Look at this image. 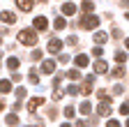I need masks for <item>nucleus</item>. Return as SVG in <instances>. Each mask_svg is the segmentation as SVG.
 I'll list each match as a JSON object with an SVG mask.
<instances>
[{"label": "nucleus", "instance_id": "15", "mask_svg": "<svg viewBox=\"0 0 129 127\" xmlns=\"http://www.w3.org/2000/svg\"><path fill=\"white\" fill-rule=\"evenodd\" d=\"M5 122H7L9 127H16V125H19V116H16V113H9V116L5 118Z\"/></svg>", "mask_w": 129, "mask_h": 127}, {"label": "nucleus", "instance_id": "5", "mask_svg": "<svg viewBox=\"0 0 129 127\" xmlns=\"http://www.w3.org/2000/svg\"><path fill=\"white\" fill-rule=\"evenodd\" d=\"M74 62H76V67H78V69H83V67L90 65V58H88L85 53H78V56L74 58Z\"/></svg>", "mask_w": 129, "mask_h": 127}, {"label": "nucleus", "instance_id": "30", "mask_svg": "<svg viewBox=\"0 0 129 127\" xmlns=\"http://www.w3.org/2000/svg\"><path fill=\"white\" fill-rule=\"evenodd\" d=\"M16 97L23 99V97H25V88H16Z\"/></svg>", "mask_w": 129, "mask_h": 127}, {"label": "nucleus", "instance_id": "19", "mask_svg": "<svg viewBox=\"0 0 129 127\" xmlns=\"http://www.w3.org/2000/svg\"><path fill=\"white\" fill-rule=\"evenodd\" d=\"M53 26H55V30H64V28H67V21L60 16V19H55V23H53Z\"/></svg>", "mask_w": 129, "mask_h": 127}, {"label": "nucleus", "instance_id": "41", "mask_svg": "<svg viewBox=\"0 0 129 127\" xmlns=\"http://www.w3.org/2000/svg\"><path fill=\"white\" fill-rule=\"evenodd\" d=\"M0 46H3V39H0Z\"/></svg>", "mask_w": 129, "mask_h": 127}, {"label": "nucleus", "instance_id": "24", "mask_svg": "<svg viewBox=\"0 0 129 127\" xmlns=\"http://www.w3.org/2000/svg\"><path fill=\"white\" fill-rule=\"evenodd\" d=\"M90 109H92V106H90V102H81V106H78V111H81V113H85V116L90 113Z\"/></svg>", "mask_w": 129, "mask_h": 127}, {"label": "nucleus", "instance_id": "9", "mask_svg": "<svg viewBox=\"0 0 129 127\" xmlns=\"http://www.w3.org/2000/svg\"><path fill=\"white\" fill-rule=\"evenodd\" d=\"M60 9H62L64 16H74V14H76V5H74V3H64Z\"/></svg>", "mask_w": 129, "mask_h": 127}, {"label": "nucleus", "instance_id": "27", "mask_svg": "<svg viewBox=\"0 0 129 127\" xmlns=\"http://www.w3.org/2000/svg\"><path fill=\"white\" fill-rule=\"evenodd\" d=\"M92 56L94 58H102L104 56V49H102V46H94V49H92Z\"/></svg>", "mask_w": 129, "mask_h": 127}, {"label": "nucleus", "instance_id": "23", "mask_svg": "<svg viewBox=\"0 0 129 127\" xmlns=\"http://www.w3.org/2000/svg\"><path fill=\"white\" fill-rule=\"evenodd\" d=\"M97 97H99L102 102H111V95H108L106 90H97Z\"/></svg>", "mask_w": 129, "mask_h": 127}, {"label": "nucleus", "instance_id": "13", "mask_svg": "<svg viewBox=\"0 0 129 127\" xmlns=\"http://www.w3.org/2000/svg\"><path fill=\"white\" fill-rule=\"evenodd\" d=\"M19 65H21V62H19V58H14V56H9V58H7V67H9L12 72H16V69H19Z\"/></svg>", "mask_w": 129, "mask_h": 127}, {"label": "nucleus", "instance_id": "2", "mask_svg": "<svg viewBox=\"0 0 129 127\" xmlns=\"http://www.w3.org/2000/svg\"><path fill=\"white\" fill-rule=\"evenodd\" d=\"M99 26V19L94 16V14H85L83 19H81V28H85V30H92Z\"/></svg>", "mask_w": 129, "mask_h": 127}, {"label": "nucleus", "instance_id": "38", "mask_svg": "<svg viewBox=\"0 0 129 127\" xmlns=\"http://www.w3.org/2000/svg\"><path fill=\"white\" fill-rule=\"evenodd\" d=\"M3 109H5V102H0V111H3Z\"/></svg>", "mask_w": 129, "mask_h": 127}, {"label": "nucleus", "instance_id": "12", "mask_svg": "<svg viewBox=\"0 0 129 127\" xmlns=\"http://www.w3.org/2000/svg\"><path fill=\"white\" fill-rule=\"evenodd\" d=\"M97 113H99V116H111V104L108 102H102L99 106H97Z\"/></svg>", "mask_w": 129, "mask_h": 127}, {"label": "nucleus", "instance_id": "28", "mask_svg": "<svg viewBox=\"0 0 129 127\" xmlns=\"http://www.w3.org/2000/svg\"><path fill=\"white\" fill-rule=\"evenodd\" d=\"M120 113H122V116L127 118V113H129V104H127V102H124V104L120 106Z\"/></svg>", "mask_w": 129, "mask_h": 127}, {"label": "nucleus", "instance_id": "22", "mask_svg": "<svg viewBox=\"0 0 129 127\" xmlns=\"http://www.w3.org/2000/svg\"><path fill=\"white\" fill-rule=\"evenodd\" d=\"M115 60L120 62V65H124V62H127V51H118L115 53Z\"/></svg>", "mask_w": 129, "mask_h": 127}, {"label": "nucleus", "instance_id": "33", "mask_svg": "<svg viewBox=\"0 0 129 127\" xmlns=\"http://www.w3.org/2000/svg\"><path fill=\"white\" fill-rule=\"evenodd\" d=\"M124 88H122V83H115V88H113V92H115V95H120Z\"/></svg>", "mask_w": 129, "mask_h": 127}, {"label": "nucleus", "instance_id": "26", "mask_svg": "<svg viewBox=\"0 0 129 127\" xmlns=\"http://www.w3.org/2000/svg\"><path fill=\"white\" fill-rule=\"evenodd\" d=\"M64 116H67V118H74L76 116V109L74 106H64Z\"/></svg>", "mask_w": 129, "mask_h": 127}, {"label": "nucleus", "instance_id": "40", "mask_svg": "<svg viewBox=\"0 0 129 127\" xmlns=\"http://www.w3.org/2000/svg\"><path fill=\"white\" fill-rule=\"evenodd\" d=\"M39 3H46V0H39Z\"/></svg>", "mask_w": 129, "mask_h": 127}, {"label": "nucleus", "instance_id": "31", "mask_svg": "<svg viewBox=\"0 0 129 127\" xmlns=\"http://www.w3.org/2000/svg\"><path fill=\"white\" fill-rule=\"evenodd\" d=\"M67 92H69V95H78V86H69Z\"/></svg>", "mask_w": 129, "mask_h": 127}, {"label": "nucleus", "instance_id": "1", "mask_svg": "<svg viewBox=\"0 0 129 127\" xmlns=\"http://www.w3.org/2000/svg\"><path fill=\"white\" fill-rule=\"evenodd\" d=\"M19 42L23 46H35L37 44V33H32V30H21L19 33Z\"/></svg>", "mask_w": 129, "mask_h": 127}, {"label": "nucleus", "instance_id": "34", "mask_svg": "<svg viewBox=\"0 0 129 127\" xmlns=\"http://www.w3.org/2000/svg\"><path fill=\"white\" fill-rule=\"evenodd\" d=\"M32 60H42V51H32Z\"/></svg>", "mask_w": 129, "mask_h": 127}, {"label": "nucleus", "instance_id": "39", "mask_svg": "<svg viewBox=\"0 0 129 127\" xmlns=\"http://www.w3.org/2000/svg\"><path fill=\"white\" fill-rule=\"evenodd\" d=\"M120 3H122V5H124V7H127V0H120Z\"/></svg>", "mask_w": 129, "mask_h": 127}, {"label": "nucleus", "instance_id": "16", "mask_svg": "<svg viewBox=\"0 0 129 127\" xmlns=\"http://www.w3.org/2000/svg\"><path fill=\"white\" fill-rule=\"evenodd\" d=\"M9 90H12V81L3 79V81H0V92H9Z\"/></svg>", "mask_w": 129, "mask_h": 127}, {"label": "nucleus", "instance_id": "20", "mask_svg": "<svg viewBox=\"0 0 129 127\" xmlns=\"http://www.w3.org/2000/svg\"><path fill=\"white\" fill-rule=\"evenodd\" d=\"M124 74H127V69H124V65H118L115 69H113V76H118V79H120V76H124Z\"/></svg>", "mask_w": 129, "mask_h": 127}, {"label": "nucleus", "instance_id": "32", "mask_svg": "<svg viewBox=\"0 0 129 127\" xmlns=\"http://www.w3.org/2000/svg\"><path fill=\"white\" fill-rule=\"evenodd\" d=\"M106 127H122V125H120L118 120H108V122H106Z\"/></svg>", "mask_w": 129, "mask_h": 127}, {"label": "nucleus", "instance_id": "35", "mask_svg": "<svg viewBox=\"0 0 129 127\" xmlns=\"http://www.w3.org/2000/svg\"><path fill=\"white\" fill-rule=\"evenodd\" d=\"M60 62H69V56L67 53H60Z\"/></svg>", "mask_w": 129, "mask_h": 127}, {"label": "nucleus", "instance_id": "4", "mask_svg": "<svg viewBox=\"0 0 129 127\" xmlns=\"http://www.w3.org/2000/svg\"><path fill=\"white\" fill-rule=\"evenodd\" d=\"M46 49H48V53H60V51H62V42L55 39V37H51V39H48V44H46Z\"/></svg>", "mask_w": 129, "mask_h": 127}, {"label": "nucleus", "instance_id": "37", "mask_svg": "<svg viewBox=\"0 0 129 127\" xmlns=\"http://www.w3.org/2000/svg\"><path fill=\"white\" fill-rule=\"evenodd\" d=\"M60 127H72V125H69V122H62V125H60Z\"/></svg>", "mask_w": 129, "mask_h": 127}, {"label": "nucleus", "instance_id": "10", "mask_svg": "<svg viewBox=\"0 0 129 127\" xmlns=\"http://www.w3.org/2000/svg\"><path fill=\"white\" fill-rule=\"evenodd\" d=\"M32 5H35V0H16V7L23 9V12H30Z\"/></svg>", "mask_w": 129, "mask_h": 127}, {"label": "nucleus", "instance_id": "25", "mask_svg": "<svg viewBox=\"0 0 129 127\" xmlns=\"http://www.w3.org/2000/svg\"><path fill=\"white\" fill-rule=\"evenodd\" d=\"M28 79H30V83H39V74H37L35 69H30V74H28Z\"/></svg>", "mask_w": 129, "mask_h": 127}, {"label": "nucleus", "instance_id": "7", "mask_svg": "<svg viewBox=\"0 0 129 127\" xmlns=\"http://www.w3.org/2000/svg\"><path fill=\"white\" fill-rule=\"evenodd\" d=\"M42 72L44 74H53L55 72V60H44L42 62Z\"/></svg>", "mask_w": 129, "mask_h": 127}, {"label": "nucleus", "instance_id": "36", "mask_svg": "<svg viewBox=\"0 0 129 127\" xmlns=\"http://www.w3.org/2000/svg\"><path fill=\"white\" fill-rule=\"evenodd\" d=\"M76 127H90V125H88V120H78V122H76Z\"/></svg>", "mask_w": 129, "mask_h": 127}, {"label": "nucleus", "instance_id": "14", "mask_svg": "<svg viewBox=\"0 0 129 127\" xmlns=\"http://www.w3.org/2000/svg\"><path fill=\"white\" fill-rule=\"evenodd\" d=\"M81 9H83L85 14H92V9H94V3H92V0H83V5H81Z\"/></svg>", "mask_w": 129, "mask_h": 127}, {"label": "nucleus", "instance_id": "21", "mask_svg": "<svg viewBox=\"0 0 129 127\" xmlns=\"http://www.w3.org/2000/svg\"><path fill=\"white\" fill-rule=\"evenodd\" d=\"M67 79H72V81H78V79H81V72H78V69H69V72H67Z\"/></svg>", "mask_w": 129, "mask_h": 127}, {"label": "nucleus", "instance_id": "18", "mask_svg": "<svg viewBox=\"0 0 129 127\" xmlns=\"http://www.w3.org/2000/svg\"><path fill=\"white\" fill-rule=\"evenodd\" d=\"M106 39H108L106 33H102V30H99V33H94V42H97V44H104Z\"/></svg>", "mask_w": 129, "mask_h": 127}, {"label": "nucleus", "instance_id": "3", "mask_svg": "<svg viewBox=\"0 0 129 127\" xmlns=\"http://www.w3.org/2000/svg\"><path fill=\"white\" fill-rule=\"evenodd\" d=\"M92 83H94V74H88L83 79V86L78 88V92H83V95H90L92 92Z\"/></svg>", "mask_w": 129, "mask_h": 127}, {"label": "nucleus", "instance_id": "8", "mask_svg": "<svg viewBox=\"0 0 129 127\" xmlns=\"http://www.w3.org/2000/svg\"><path fill=\"white\" fill-rule=\"evenodd\" d=\"M32 26H35L37 30H46V28H48V19H46V16H37L35 21H32Z\"/></svg>", "mask_w": 129, "mask_h": 127}, {"label": "nucleus", "instance_id": "17", "mask_svg": "<svg viewBox=\"0 0 129 127\" xmlns=\"http://www.w3.org/2000/svg\"><path fill=\"white\" fill-rule=\"evenodd\" d=\"M0 19H3L5 23H14V21H16V16H14L12 12H3V16H0Z\"/></svg>", "mask_w": 129, "mask_h": 127}, {"label": "nucleus", "instance_id": "29", "mask_svg": "<svg viewBox=\"0 0 129 127\" xmlns=\"http://www.w3.org/2000/svg\"><path fill=\"white\" fill-rule=\"evenodd\" d=\"M76 44H78V37H74V35H72V37L67 39V46H76Z\"/></svg>", "mask_w": 129, "mask_h": 127}, {"label": "nucleus", "instance_id": "11", "mask_svg": "<svg viewBox=\"0 0 129 127\" xmlns=\"http://www.w3.org/2000/svg\"><path fill=\"white\" fill-rule=\"evenodd\" d=\"M106 72H108L106 60H97V62H94V74H106Z\"/></svg>", "mask_w": 129, "mask_h": 127}, {"label": "nucleus", "instance_id": "6", "mask_svg": "<svg viewBox=\"0 0 129 127\" xmlns=\"http://www.w3.org/2000/svg\"><path fill=\"white\" fill-rule=\"evenodd\" d=\"M42 104H44V99H42V97H32V99L28 102V111H30V113H35V111H37Z\"/></svg>", "mask_w": 129, "mask_h": 127}]
</instances>
